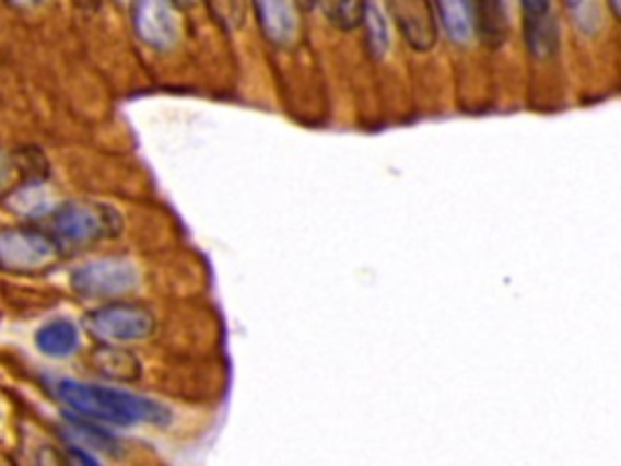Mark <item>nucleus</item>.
<instances>
[{
    "label": "nucleus",
    "mask_w": 621,
    "mask_h": 466,
    "mask_svg": "<svg viewBox=\"0 0 621 466\" xmlns=\"http://www.w3.org/2000/svg\"><path fill=\"white\" fill-rule=\"evenodd\" d=\"M54 394L59 401L75 416H83L95 423L107 426H168L171 413L153 398L121 392V388H107L87 382L59 380L54 384Z\"/></svg>",
    "instance_id": "nucleus-1"
},
{
    "label": "nucleus",
    "mask_w": 621,
    "mask_h": 466,
    "mask_svg": "<svg viewBox=\"0 0 621 466\" xmlns=\"http://www.w3.org/2000/svg\"><path fill=\"white\" fill-rule=\"evenodd\" d=\"M61 258L59 238L39 229L15 226L0 231V270L35 275L54 268Z\"/></svg>",
    "instance_id": "nucleus-2"
},
{
    "label": "nucleus",
    "mask_w": 621,
    "mask_h": 466,
    "mask_svg": "<svg viewBox=\"0 0 621 466\" xmlns=\"http://www.w3.org/2000/svg\"><path fill=\"white\" fill-rule=\"evenodd\" d=\"M51 226L61 241L93 243L115 238L121 231V217L117 209L91 199H71L54 209Z\"/></svg>",
    "instance_id": "nucleus-3"
},
{
    "label": "nucleus",
    "mask_w": 621,
    "mask_h": 466,
    "mask_svg": "<svg viewBox=\"0 0 621 466\" xmlns=\"http://www.w3.org/2000/svg\"><path fill=\"white\" fill-rule=\"evenodd\" d=\"M85 330L103 342H137L147 340L155 330V316L147 306L113 302L85 316Z\"/></svg>",
    "instance_id": "nucleus-4"
},
{
    "label": "nucleus",
    "mask_w": 621,
    "mask_h": 466,
    "mask_svg": "<svg viewBox=\"0 0 621 466\" xmlns=\"http://www.w3.org/2000/svg\"><path fill=\"white\" fill-rule=\"evenodd\" d=\"M139 284V268L125 258H99L75 268L71 287L85 299H117Z\"/></svg>",
    "instance_id": "nucleus-5"
},
{
    "label": "nucleus",
    "mask_w": 621,
    "mask_h": 466,
    "mask_svg": "<svg viewBox=\"0 0 621 466\" xmlns=\"http://www.w3.org/2000/svg\"><path fill=\"white\" fill-rule=\"evenodd\" d=\"M175 0H134L131 18L143 44L153 49H171L180 39V15Z\"/></svg>",
    "instance_id": "nucleus-6"
},
{
    "label": "nucleus",
    "mask_w": 621,
    "mask_h": 466,
    "mask_svg": "<svg viewBox=\"0 0 621 466\" xmlns=\"http://www.w3.org/2000/svg\"><path fill=\"white\" fill-rule=\"evenodd\" d=\"M403 42L415 51H430L437 44V15L430 0H386Z\"/></svg>",
    "instance_id": "nucleus-7"
},
{
    "label": "nucleus",
    "mask_w": 621,
    "mask_h": 466,
    "mask_svg": "<svg viewBox=\"0 0 621 466\" xmlns=\"http://www.w3.org/2000/svg\"><path fill=\"white\" fill-rule=\"evenodd\" d=\"M265 39L274 47H294L302 35V5L298 0H253Z\"/></svg>",
    "instance_id": "nucleus-8"
},
{
    "label": "nucleus",
    "mask_w": 621,
    "mask_h": 466,
    "mask_svg": "<svg viewBox=\"0 0 621 466\" xmlns=\"http://www.w3.org/2000/svg\"><path fill=\"white\" fill-rule=\"evenodd\" d=\"M525 15V37L531 57L547 59L556 51L559 27L551 13V0H519Z\"/></svg>",
    "instance_id": "nucleus-9"
},
{
    "label": "nucleus",
    "mask_w": 621,
    "mask_h": 466,
    "mask_svg": "<svg viewBox=\"0 0 621 466\" xmlns=\"http://www.w3.org/2000/svg\"><path fill=\"white\" fill-rule=\"evenodd\" d=\"M35 342L42 354H47V358L54 360H63L71 358L78 346H81V333H78V326L73 321L54 318L37 330Z\"/></svg>",
    "instance_id": "nucleus-10"
},
{
    "label": "nucleus",
    "mask_w": 621,
    "mask_h": 466,
    "mask_svg": "<svg viewBox=\"0 0 621 466\" xmlns=\"http://www.w3.org/2000/svg\"><path fill=\"white\" fill-rule=\"evenodd\" d=\"M442 30L454 44H469L476 37L473 0H435Z\"/></svg>",
    "instance_id": "nucleus-11"
},
{
    "label": "nucleus",
    "mask_w": 621,
    "mask_h": 466,
    "mask_svg": "<svg viewBox=\"0 0 621 466\" xmlns=\"http://www.w3.org/2000/svg\"><path fill=\"white\" fill-rule=\"evenodd\" d=\"M473 13L476 35H481V39L491 47H501L509 30L507 0H473Z\"/></svg>",
    "instance_id": "nucleus-12"
},
{
    "label": "nucleus",
    "mask_w": 621,
    "mask_h": 466,
    "mask_svg": "<svg viewBox=\"0 0 621 466\" xmlns=\"http://www.w3.org/2000/svg\"><path fill=\"white\" fill-rule=\"evenodd\" d=\"M69 432L81 445H85L83 450H103L107 454L119 452V442L109 435L107 428L95 426V420L69 413Z\"/></svg>",
    "instance_id": "nucleus-13"
},
{
    "label": "nucleus",
    "mask_w": 621,
    "mask_h": 466,
    "mask_svg": "<svg viewBox=\"0 0 621 466\" xmlns=\"http://www.w3.org/2000/svg\"><path fill=\"white\" fill-rule=\"evenodd\" d=\"M316 3L330 25L338 30H354L362 25L364 8H367V0H316Z\"/></svg>",
    "instance_id": "nucleus-14"
},
{
    "label": "nucleus",
    "mask_w": 621,
    "mask_h": 466,
    "mask_svg": "<svg viewBox=\"0 0 621 466\" xmlns=\"http://www.w3.org/2000/svg\"><path fill=\"white\" fill-rule=\"evenodd\" d=\"M362 25L367 30V47L372 51V57L384 59V54L388 51V27L382 10L374 3H367V8H364Z\"/></svg>",
    "instance_id": "nucleus-15"
},
{
    "label": "nucleus",
    "mask_w": 621,
    "mask_h": 466,
    "mask_svg": "<svg viewBox=\"0 0 621 466\" xmlns=\"http://www.w3.org/2000/svg\"><path fill=\"white\" fill-rule=\"evenodd\" d=\"M97 364L107 376H115V380H134V376H139V360L131 358L125 350L105 348L97 354Z\"/></svg>",
    "instance_id": "nucleus-16"
},
{
    "label": "nucleus",
    "mask_w": 621,
    "mask_h": 466,
    "mask_svg": "<svg viewBox=\"0 0 621 466\" xmlns=\"http://www.w3.org/2000/svg\"><path fill=\"white\" fill-rule=\"evenodd\" d=\"M25 173L27 168L20 163L15 153L0 151V197L17 190L20 185H25V177H22Z\"/></svg>",
    "instance_id": "nucleus-17"
},
{
    "label": "nucleus",
    "mask_w": 621,
    "mask_h": 466,
    "mask_svg": "<svg viewBox=\"0 0 621 466\" xmlns=\"http://www.w3.org/2000/svg\"><path fill=\"white\" fill-rule=\"evenodd\" d=\"M212 3V13L219 18V22L233 27L241 25L243 20V0H209Z\"/></svg>",
    "instance_id": "nucleus-18"
},
{
    "label": "nucleus",
    "mask_w": 621,
    "mask_h": 466,
    "mask_svg": "<svg viewBox=\"0 0 621 466\" xmlns=\"http://www.w3.org/2000/svg\"><path fill=\"white\" fill-rule=\"evenodd\" d=\"M10 5H15V8H35V5H39L42 0H8Z\"/></svg>",
    "instance_id": "nucleus-19"
},
{
    "label": "nucleus",
    "mask_w": 621,
    "mask_h": 466,
    "mask_svg": "<svg viewBox=\"0 0 621 466\" xmlns=\"http://www.w3.org/2000/svg\"><path fill=\"white\" fill-rule=\"evenodd\" d=\"M609 8H612V13L617 15V20H621V0H607Z\"/></svg>",
    "instance_id": "nucleus-20"
},
{
    "label": "nucleus",
    "mask_w": 621,
    "mask_h": 466,
    "mask_svg": "<svg viewBox=\"0 0 621 466\" xmlns=\"http://www.w3.org/2000/svg\"><path fill=\"white\" fill-rule=\"evenodd\" d=\"M565 5H569L571 10H581L585 5V0H563Z\"/></svg>",
    "instance_id": "nucleus-21"
},
{
    "label": "nucleus",
    "mask_w": 621,
    "mask_h": 466,
    "mask_svg": "<svg viewBox=\"0 0 621 466\" xmlns=\"http://www.w3.org/2000/svg\"><path fill=\"white\" fill-rule=\"evenodd\" d=\"M175 3L180 5V8H192V5L199 3V0H175Z\"/></svg>",
    "instance_id": "nucleus-22"
},
{
    "label": "nucleus",
    "mask_w": 621,
    "mask_h": 466,
    "mask_svg": "<svg viewBox=\"0 0 621 466\" xmlns=\"http://www.w3.org/2000/svg\"><path fill=\"white\" fill-rule=\"evenodd\" d=\"M119 3H125V0H119Z\"/></svg>",
    "instance_id": "nucleus-23"
}]
</instances>
